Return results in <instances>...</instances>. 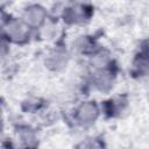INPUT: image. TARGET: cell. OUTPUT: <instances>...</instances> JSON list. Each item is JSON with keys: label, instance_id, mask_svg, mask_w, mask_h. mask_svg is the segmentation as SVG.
<instances>
[{"label": "cell", "instance_id": "obj_1", "mask_svg": "<svg viewBox=\"0 0 149 149\" xmlns=\"http://www.w3.org/2000/svg\"><path fill=\"white\" fill-rule=\"evenodd\" d=\"M77 116L78 120L83 123H90L95 120L98 116V108L94 102H85L83 104L78 111H77Z\"/></svg>", "mask_w": 149, "mask_h": 149}, {"label": "cell", "instance_id": "obj_2", "mask_svg": "<svg viewBox=\"0 0 149 149\" xmlns=\"http://www.w3.org/2000/svg\"><path fill=\"white\" fill-rule=\"evenodd\" d=\"M44 14L45 12L43 10L42 7L40 6H31L29 8H27L26 14H24V19L26 22L30 26H38L43 19H44Z\"/></svg>", "mask_w": 149, "mask_h": 149}, {"label": "cell", "instance_id": "obj_3", "mask_svg": "<svg viewBox=\"0 0 149 149\" xmlns=\"http://www.w3.org/2000/svg\"><path fill=\"white\" fill-rule=\"evenodd\" d=\"M8 36H10L14 41H19V40L23 38L26 36V30H24V27L22 26V23L19 21L9 22Z\"/></svg>", "mask_w": 149, "mask_h": 149}, {"label": "cell", "instance_id": "obj_4", "mask_svg": "<svg viewBox=\"0 0 149 149\" xmlns=\"http://www.w3.org/2000/svg\"><path fill=\"white\" fill-rule=\"evenodd\" d=\"M65 20L69 22H78L84 20L86 17L85 10L83 7H73V8H68L65 10Z\"/></svg>", "mask_w": 149, "mask_h": 149}, {"label": "cell", "instance_id": "obj_5", "mask_svg": "<svg viewBox=\"0 0 149 149\" xmlns=\"http://www.w3.org/2000/svg\"><path fill=\"white\" fill-rule=\"evenodd\" d=\"M77 149H97V148L92 142H83L77 147Z\"/></svg>", "mask_w": 149, "mask_h": 149}]
</instances>
